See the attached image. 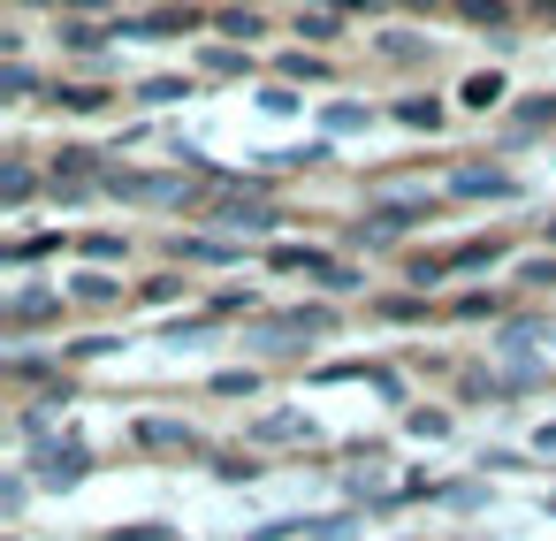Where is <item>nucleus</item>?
<instances>
[{"mask_svg": "<svg viewBox=\"0 0 556 541\" xmlns=\"http://www.w3.org/2000/svg\"><path fill=\"white\" fill-rule=\"evenodd\" d=\"M328 328H336V313H328V305H298V313L252 320V328H244V343H252V351H282V343H313V336H328Z\"/></svg>", "mask_w": 556, "mask_h": 541, "instance_id": "nucleus-1", "label": "nucleus"}, {"mask_svg": "<svg viewBox=\"0 0 556 541\" xmlns=\"http://www.w3.org/2000/svg\"><path fill=\"white\" fill-rule=\"evenodd\" d=\"M450 199H518V176H503L488 161H465V168H450Z\"/></svg>", "mask_w": 556, "mask_h": 541, "instance_id": "nucleus-2", "label": "nucleus"}, {"mask_svg": "<svg viewBox=\"0 0 556 541\" xmlns=\"http://www.w3.org/2000/svg\"><path fill=\"white\" fill-rule=\"evenodd\" d=\"M92 473V450L85 442H39V480L47 488H77Z\"/></svg>", "mask_w": 556, "mask_h": 541, "instance_id": "nucleus-3", "label": "nucleus"}, {"mask_svg": "<svg viewBox=\"0 0 556 541\" xmlns=\"http://www.w3.org/2000/svg\"><path fill=\"white\" fill-rule=\"evenodd\" d=\"M47 320H62V298H54V290H24V298L9 305V336H24V328H47Z\"/></svg>", "mask_w": 556, "mask_h": 541, "instance_id": "nucleus-4", "label": "nucleus"}, {"mask_svg": "<svg viewBox=\"0 0 556 541\" xmlns=\"http://www.w3.org/2000/svg\"><path fill=\"white\" fill-rule=\"evenodd\" d=\"M130 435H138V450H191V427L184 419H161V412H146Z\"/></svg>", "mask_w": 556, "mask_h": 541, "instance_id": "nucleus-5", "label": "nucleus"}, {"mask_svg": "<svg viewBox=\"0 0 556 541\" xmlns=\"http://www.w3.org/2000/svg\"><path fill=\"white\" fill-rule=\"evenodd\" d=\"M77 260H85V267H115V260H130V237H115V229H85V237H77Z\"/></svg>", "mask_w": 556, "mask_h": 541, "instance_id": "nucleus-6", "label": "nucleus"}, {"mask_svg": "<svg viewBox=\"0 0 556 541\" xmlns=\"http://www.w3.org/2000/svg\"><path fill=\"white\" fill-rule=\"evenodd\" d=\"M244 435H252V442H313V419H298V412H267V419H252Z\"/></svg>", "mask_w": 556, "mask_h": 541, "instance_id": "nucleus-7", "label": "nucleus"}, {"mask_svg": "<svg viewBox=\"0 0 556 541\" xmlns=\"http://www.w3.org/2000/svg\"><path fill=\"white\" fill-rule=\"evenodd\" d=\"M9 381H16V389H54V397H70L62 366H47V358H9Z\"/></svg>", "mask_w": 556, "mask_h": 541, "instance_id": "nucleus-8", "label": "nucleus"}, {"mask_svg": "<svg viewBox=\"0 0 556 541\" xmlns=\"http://www.w3.org/2000/svg\"><path fill=\"white\" fill-rule=\"evenodd\" d=\"M396 123L434 138V130H442V100H434V92H412V100H396Z\"/></svg>", "mask_w": 556, "mask_h": 541, "instance_id": "nucleus-9", "label": "nucleus"}, {"mask_svg": "<svg viewBox=\"0 0 556 541\" xmlns=\"http://www.w3.org/2000/svg\"><path fill=\"white\" fill-rule=\"evenodd\" d=\"M115 92L108 85H54V108H70V115H100Z\"/></svg>", "mask_w": 556, "mask_h": 541, "instance_id": "nucleus-10", "label": "nucleus"}, {"mask_svg": "<svg viewBox=\"0 0 556 541\" xmlns=\"http://www.w3.org/2000/svg\"><path fill=\"white\" fill-rule=\"evenodd\" d=\"M70 298H77V305H115V298H123V290H115V282H108V267H85V275H77V282H70Z\"/></svg>", "mask_w": 556, "mask_h": 541, "instance_id": "nucleus-11", "label": "nucleus"}, {"mask_svg": "<svg viewBox=\"0 0 556 541\" xmlns=\"http://www.w3.org/2000/svg\"><path fill=\"white\" fill-rule=\"evenodd\" d=\"M168 260H214V267H222V260H237V244H214V237H176V244H168Z\"/></svg>", "mask_w": 556, "mask_h": 541, "instance_id": "nucleus-12", "label": "nucleus"}, {"mask_svg": "<svg viewBox=\"0 0 556 541\" xmlns=\"http://www.w3.org/2000/svg\"><path fill=\"white\" fill-rule=\"evenodd\" d=\"M108 32H115V24H85V16H70V24H62V47H70V54H92Z\"/></svg>", "mask_w": 556, "mask_h": 541, "instance_id": "nucleus-13", "label": "nucleus"}, {"mask_svg": "<svg viewBox=\"0 0 556 541\" xmlns=\"http://www.w3.org/2000/svg\"><path fill=\"white\" fill-rule=\"evenodd\" d=\"M214 24H222L229 39H260V32H267V16H260V9H222Z\"/></svg>", "mask_w": 556, "mask_h": 541, "instance_id": "nucleus-14", "label": "nucleus"}, {"mask_svg": "<svg viewBox=\"0 0 556 541\" xmlns=\"http://www.w3.org/2000/svg\"><path fill=\"white\" fill-rule=\"evenodd\" d=\"M320 123H328V130H336V138H351V130H366V123H374V115H366V108H358V100H336V108H328V115H320Z\"/></svg>", "mask_w": 556, "mask_h": 541, "instance_id": "nucleus-15", "label": "nucleus"}, {"mask_svg": "<svg viewBox=\"0 0 556 541\" xmlns=\"http://www.w3.org/2000/svg\"><path fill=\"white\" fill-rule=\"evenodd\" d=\"M503 252H510L503 237H488V244H457V252H450V267H495Z\"/></svg>", "mask_w": 556, "mask_h": 541, "instance_id": "nucleus-16", "label": "nucleus"}, {"mask_svg": "<svg viewBox=\"0 0 556 541\" xmlns=\"http://www.w3.org/2000/svg\"><path fill=\"white\" fill-rule=\"evenodd\" d=\"M556 123V92H533V100H518V130H548Z\"/></svg>", "mask_w": 556, "mask_h": 541, "instance_id": "nucleus-17", "label": "nucleus"}, {"mask_svg": "<svg viewBox=\"0 0 556 541\" xmlns=\"http://www.w3.org/2000/svg\"><path fill=\"white\" fill-rule=\"evenodd\" d=\"M275 70H282V77H298V85H320V77H328V62H320V54H282Z\"/></svg>", "mask_w": 556, "mask_h": 541, "instance_id": "nucleus-18", "label": "nucleus"}, {"mask_svg": "<svg viewBox=\"0 0 556 541\" xmlns=\"http://www.w3.org/2000/svg\"><path fill=\"white\" fill-rule=\"evenodd\" d=\"M495 100H503V77H495V70L465 77V108H495Z\"/></svg>", "mask_w": 556, "mask_h": 541, "instance_id": "nucleus-19", "label": "nucleus"}, {"mask_svg": "<svg viewBox=\"0 0 556 541\" xmlns=\"http://www.w3.org/2000/svg\"><path fill=\"white\" fill-rule=\"evenodd\" d=\"M450 313H457V320H495V313H503V298H495V290H472V298H457Z\"/></svg>", "mask_w": 556, "mask_h": 541, "instance_id": "nucleus-20", "label": "nucleus"}, {"mask_svg": "<svg viewBox=\"0 0 556 541\" xmlns=\"http://www.w3.org/2000/svg\"><path fill=\"white\" fill-rule=\"evenodd\" d=\"M381 54H389V62H427V47H419L412 32H381Z\"/></svg>", "mask_w": 556, "mask_h": 541, "instance_id": "nucleus-21", "label": "nucleus"}, {"mask_svg": "<svg viewBox=\"0 0 556 541\" xmlns=\"http://www.w3.org/2000/svg\"><path fill=\"white\" fill-rule=\"evenodd\" d=\"M138 100H146V108H168V100H184V77H146Z\"/></svg>", "mask_w": 556, "mask_h": 541, "instance_id": "nucleus-22", "label": "nucleus"}, {"mask_svg": "<svg viewBox=\"0 0 556 541\" xmlns=\"http://www.w3.org/2000/svg\"><path fill=\"white\" fill-rule=\"evenodd\" d=\"M548 336H556V320H510V328H503L510 351H518V343H548Z\"/></svg>", "mask_w": 556, "mask_h": 541, "instance_id": "nucleus-23", "label": "nucleus"}, {"mask_svg": "<svg viewBox=\"0 0 556 541\" xmlns=\"http://www.w3.org/2000/svg\"><path fill=\"white\" fill-rule=\"evenodd\" d=\"M404 427H412V435H427V442H442V435H450V412H434V404H419V412H412Z\"/></svg>", "mask_w": 556, "mask_h": 541, "instance_id": "nucleus-24", "label": "nucleus"}, {"mask_svg": "<svg viewBox=\"0 0 556 541\" xmlns=\"http://www.w3.org/2000/svg\"><path fill=\"white\" fill-rule=\"evenodd\" d=\"M0 92H9V100H31V92H39V77H31L24 62H9V70H0Z\"/></svg>", "mask_w": 556, "mask_h": 541, "instance_id": "nucleus-25", "label": "nucleus"}, {"mask_svg": "<svg viewBox=\"0 0 556 541\" xmlns=\"http://www.w3.org/2000/svg\"><path fill=\"white\" fill-rule=\"evenodd\" d=\"M31 191H39L31 168H9V184H0V206H31Z\"/></svg>", "mask_w": 556, "mask_h": 541, "instance_id": "nucleus-26", "label": "nucleus"}, {"mask_svg": "<svg viewBox=\"0 0 556 541\" xmlns=\"http://www.w3.org/2000/svg\"><path fill=\"white\" fill-rule=\"evenodd\" d=\"M206 70H214V77H237V70H252V54H237V47H206Z\"/></svg>", "mask_w": 556, "mask_h": 541, "instance_id": "nucleus-27", "label": "nucleus"}, {"mask_svg": "<svg viewBox=\"0 0 556 541\" xmlns=\"http://www.w3.org/2000/svg\"><path fill=\"white\" fill-rule=\"evenodd\" d=\"M518 282H526V290H556V260H548V252H541V260H526V267H518Z\"/></svg>", "mask_w": 556, "mask_h": 541, "instance_id": "nucleus-28", "label": "nucleus"}, {"mask_svg": "<svg viewBox=\"0 0 556 541\" xmlns=\"http://www.w3.org/2000/svg\"><path fill=\"white\" fill-rule=\"evenodd\" d=\"M100 541H176L161 518H146V526H115V533H100Z\"/></svg>", "mask_w": 556, "mask_h": 541, "instance_id": "nucleus-29", "label": "nucleus"}, {"mask_svg": "<svg viewBox=\"0 0 556 541\" xmlns=\"http://www.w3.org/2000/svg\"><path fill=\"white\" fill-rule=\"evenodd\" d=\"M54 244H62V237H24V244H9V260H16V267H31V260H47Z\"/></svg>", "mask_w": 556, "mask_h": 541, "instance_id": "nucleus-30", "label": "nucleus"}, {"mask_svg": "<svg viewBox=\"0 0 556 541\" xmlns=\"http://www.w3.org/2000/svg\"><path fill=\"white\" fill-rule=\"evenodd\" d=\"M381 313H389V320H427L434 305H427V298H381Z\"/></svg>", "mask_w": 556, "mask_h": 541, "instance_id": "nucleus-31", "label": "nucleus"}, {"mask_svg": "<svg viewBox=\"0 0 556 541\" xmlns=\"http://www.w3.org/2000/svg\"><path fill=\"white\" fill-rule=\"evenodd\" d=\"M252 389H260V374H237V366L214 374V397H252Z\"/></svg>", "mask_w": 556, "mask_h": 541, "instance_id": "nucleus-32", "label": "nucleus"}, {"mask_svg": "<svg viewBox=\"0 0 556 541\" xmlns=\"http://www.w3.org/2000/svg\"><path fill=\"white\" fill-rule=\"evenodd\" d=\"M465 16H472V24H510L503 0H465Z\"/></svg>", "mask_w": 556, "mask_h": 541, "instance_id": "nucleus-33", "label": "nucleus"}, {"mask_svg": "<svg viewBox=\"0 0 556 541\" xmlns=\"http://www.w3.org/2000/svg\"><path fill=\"white\" fill-rule=\"evenodd\" d=\"M298 24H305V32H313V39H328V32H336V24H343V16H336V9H305V16H298Z\"/></svg>", "mask_w": 556, "mask_h": 541, "instance_id": "nucleus-34", "label": "nucleus"}, {"mask_svg": "<svg viewBox=\"0 0 556 541\" xmlns=\"http://www.w3.org/2000/svg\"><path fill=\"white\" fill-rule=\"evenodd\" d=\"M244 305H252V290H222V298H214V320H229V313H244Z\"/></svg>", "mask_w": 556, "mask_h": 541, "instance_id": "nucleus-35", "label": "nucleus"}, {"mask_svg": "<svg viewBox=\"0 0 556 541\" xmlns=\"http://www.w3.org/2000/svg\"><path fill=\"white\" fill-rule=\"evenodd\" d=\"M214 473H222V480H252L260 465H252V457H214Z\"/></svg>", "mask_w": 556, "mask_h": 541, "instance_id": "nucleus-36", "label": "nucleus"}, {"mask_svg": "<svg viewBox=\"0 0 556 541\" xmlns=\"http://www.w3.org/2000/svg\"><path fill=\"white\" fill-rule=\"evenodd\" d=\"M70 16H85V24H108V0H62Z\"/></svg>", "mask_w": 556, "mask_h": 541, "instance_id": "nucleus-37", "label": "nucleus"}, {"mask_svg": "<svg viewBox=\"0 0 556 541\" xmlns=\"http://www.w3.org/2000/svg\"><path fill=\"white\" fill-rule=\"evenodd\" d=\"M526 9H533L541 24H556V0H526Z\"/></svg>", "mask_w": 556, "mask_h": 541, "instance_id": "nucleus-38", "label": "nucleus"}, {"mask_svg": "<svg viewBox=\"0 0 556 541\" xmlns=\"http://www.w3.org/2000/svg\"><path fill=\"white\" fill-rule=\"evenodd\" d=\"M24 9H62V0H24Z\"/></svg>", "mask_w": 556, "mask_h": 541, "instance_id": "nucleus-39", "label": "nucleus"}, {"mask_svg": "<svg viewBox=\"0 0 556 541\" xmlns=\"http://www.w3.org/2000/svg\"><path fill=\"white\" fill-rule=\"evenodd\" d=\"M305 9H336V0H305Z\"/></svg>", "mask_w": 556, "mask_h": 541, "instance_id": "nucleus-40", "label": "nucleus"}, {"mask_svg": "<svg viewBox=\"0 0 556 541\" xmlns=\"http://www.w3.org/2000/svg\"><path fill=\"white\" fill-rule=\"evenodd\" d=\"M548 244H556V214H548Z\"/></svg>", "mask_w": 556, "mask_h": 541, "instance_id": "nucleus-41", "label": "nucleus"}, {"mask_svg": "<svg viewBox=\"0 0 556 541\" xmlns=\"http://www.w3.org/2000/svg\"><path fill=\"white\" fill-rule=\"evenodd\" d=\"M419 9H434V0H419Z\"/></svg>", "mask_w": 556, "mask_h": 541, "instance_id": "nucleus-42", "label": "nucleus"}, {"mask_svg": "<svg viewBox=\"0 0 556 541\" xmlns=\"http://www.w3.org/2000/svg\"><path fill=\"white\" fill-rule=\"evenodd\" d=\"M548 511H556V495H548Z\"/></svg>", "mask_w": 556, "mask_h": 541, "instance_id": "nucleus-43", "label": "nucleus"}]
</instances>
